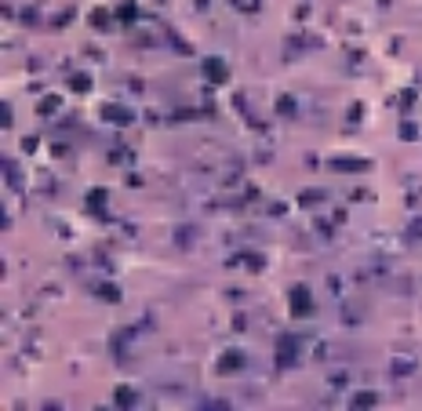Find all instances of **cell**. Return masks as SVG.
Masks as SVG:
<instances>
[{"instance_id": "277c9868", "label": "cell", "mask_w": 422, "mask_h": 411, "mask_svg": "<svg viewBox=\"0 0 422 411\" xmlns=\"http://www.w3.org/2000/svg\"><path fill=\"white\" fill-rule=\"evenodd\" d=\"M331 168H335V171H368L371 164H368V161H349V156H335Z\"/></svg>"}, {"instance_id": "5b68a950", "label": "cell", "mask_w": 422, "mask_h": 411, "mask_svg": "<svg viewBox=\"0 0 422 411\" xmlns=\"http://www.w3.org/2000/svg\"><path fill=\"white\" fill-rule=\"evenodd\" d=\"M277 360H280V364H291V360H295V338H291V335L277 342Z\"/></svg>"}, {"instance_id": "2e32d148", "label": "cell", "mask_w": 422, "mask_h": 411, "mask_svg": "<svg viewBox=\"0 0 422 411\" xmlns=\"http://www.w3.org/2000/svg\"><path fill=\"white\" fill-rule=\"evenodd\" d=\"M37 109H40V113H55V109H58V99H55V95H51V99H40Z\"/></svg>"}, {"instance_id": "8992f818", "label": "cell", "mask_w": 422, "mask_h": 411, "mask_svg": "<svg viewBox=\"0 0 422 411\" xmlns=\"http://www.w3.org/2000/svg\"><path fill=\"white\" fill-rule=\"evenodd\" d=\"M113 400H117L120 407H131V404H135V390H127V386H120V390L113 393Z\"/></svg>"}, {"instance_id": "8fae6325", "label": "cell", "mask_w": 422, "mask_h": 411, "mask_svg": "<svg viewBox=\"0 0 422 411\" xmlns=\"http://www.w3.org/2000/svg\"><path fill=\"white\" fill-rule=\"evenodd\" d=\"M70 87H73V91H87V87H91V77H87V73H77V77L70 80Z\"/></svg>"}, {"instance_id": "3957f363", "label": "cell", "mask_w": 422, "mask_h": 411, "mask_svg": "<svg viewBox=\"0 0 422 411\" xmlns=\"http://www.w3.org/2000/svg\"><path fill=\"white\" fill-rule=\"evenodd\" d=\"M102 117H106L109 124L124 128V124H131V120H135V113H131L127 106H117V102H113V106H106V109H102Z\"/></svg>"}, {"instance_id": "9a60e30c", "label": "cell", "mask_w": 422, "mask_h": 411, "mask_svg": "<svg viewBox=\"0 0 422 411\" xmlns=\"http://www.w3.org/2000/svg\"><path fill=\"white\" fill-rule=\"evenodd\" d=\"M135 15H139L135 4H124V8H120V22H135Z\"/></svg>"}, {"instance_id": "30bf717a", "label": "cell", "mask_w": 422, "mask_h": 411, "mask_svg": "<svg viewBox=\"0 0 422 411\" xmlns=\"http://www.w3.org/2000/svg\"><path fill=\"white\" fill-rule=\"evenodd\" d=\"M106 200H109V193H106V189H91V193H87V204H91V208H102Z\"/></svg>"}, {"instance_id": "9c48e42d", "label": "cell", "mask_w": 422, "mask_h": 411, "mask_svg": "<svg viewBox=\"0 0 422 411\" xmlns=\"http://www.w3.org/2000/svg\"><path fill=\"white\" fill-rule=\"evenodd\" d=\"M218 368H222V371H237V368H240V353L222 357V360H218Z\"/></svg>"}, {"instance_id": "52a82bcc", "label": "cell", "mask_w": 422, "mask_h": 411, "mask_svg": "<svg viewBox=\"0 0 422 411\" xmlns=\"http://www.w3.org/2000/svg\"><path fill=\"white\" fill-rule=\"evenodd\" d=\"M87 22H91V26H95V29H102V26H106V22H109V11H106V8H95L91 15H87Z\"/></svg>"}, {"instance_id": "4fadbf2b", "label": "cell", "mask_w": 422, "mask_h": 411, "mask_svg": "<svg viewBox=\"0 0 422 411\" xmlns=\"http://www.w3.org/2000/svg\"><path fill=\"white\" fill-rule=\"evenodd\" d=\"M317 200H324V193H320V189H306V193L299 197V204H317Z\"/></svg>"}, {"instance_id": "7c38bea8", "label": "cell", "mask_w": 422, "mask_h": 411, "mask_svg": "<svg viewBox=\"0 0 422 411\" xmlns=\"http://www.w3.org/2000/svg\"><path fill=\"white\" fill-rule=\"evenodd\" d=\"M375 400H379L375 393H357V397H353V407H371Z\"/></svg>"}, {"instance_id": "6da1fadb", "label": "cell", "mask_w": 422, "mask_h": 411, "mask_svg": "<svg viewBox=\"0 0 422 411\" xmlns=\"http://www.w3.org/2000/svg\"><path fill=\"white\" fill-rule=\"evenodd\" d=\"M291 313L295 317H309L313 313V295H309V288H291Z\"/></svg>"}, {"instance_id": "5bb4252c", "label": "cell", "mask_w": 422, "mask_h": 411, "mask_svg": "<svg viewBox=\"0 0 422 411\" xmlns=\"http://www.w3.org/2000/svg\"><path fill=\"white\" fill-rule=\"evenodd\" d=\"M415 368V360H393V375H408Z\"/></svg>"}, {"instance_id": "ba28073f", "label": "cell", "mask_w": 422, "mask_h": 411, "mask_svg": "<svg viewBox=\"0 0 422 411\" xmlns=\"http://www.w3.org/2000/svg\"><path fill=\"white\" fill-rule=\"evenodd\" d=\"M99 299H106V302H120V291H117L113 284H102V288H99Z\"/></svg>"}, {"instance_id": "ac0fdd59", "label": "cell", "mask_w": 422, "mask_h": 411, "mask_svg": "<svg viewBox=\"0 0 422 411\" xmlns=\"http://www.w3.org/2000/svg\"><path fill=\"white\" fill-rule=\"evenodd\" d=\"M277 109H280V113H291L295 106H291V99H280V102H277Z\"/></svg>"}, {"instance_id": "7a4b0ae2", "label": "cell", "mask_w": 422, "mask_h": 411, "mask_svg": "<svg viewBox=\"0 0 422 411\" xmlns=\"http://www.w3.org/2000/svg\"><path fill=\"white\" fill-rule=\"evenodd\" d=\"M204 77H208L211 84H226V80H230V66L211 55V58H204Z\"/></svg>"}, {"instance_id": "e0dca14e", "label": "cell", "mask_w": 422, "mask_h": 411, "mask_svg": "<svg viewBox=\"0 0 422 411\" xmlns=\"http://www.w3.org/2000/svg\"><path fill=\"white\" fill-rule=\"evenodd\" d=\"M415 135H418L415 124H401V139H415Z\"/></svg>"}]
</instances>
